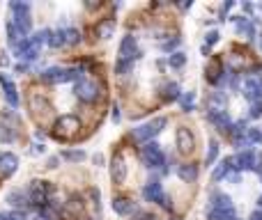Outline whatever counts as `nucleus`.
<instances>
[{
  "mask_svg": "<svg viewBox=\"0 0 262 220\" xmlns=\"http://www.w3.org/2000/svg\"><path fill=\"white\" fill-rule=\"evenodd\" d=\"M140 158H143L145 167H149V170H159V167H161V172H163V165L168 163L166 154L161 152V144L154 142V140L143 144V149H140Z\"/></svg>",
  "mask_w": 262,
  "mask_h": 220,
  "instance_id": "7ed1b4c3",
  "label": "nucleus"
},
{
  "mask_svg": "<svg viewBox=\"0 0 262 220\" xmlns=\"http://www.w3.org/2000/svg\"><path fill=\"white\" fill-rule=\"evenodd\" d=\"M249 117H253V119H260V117H262V101H253V104H251Z\"/></svg>",
  "mask_w": 262,
  "mask_h": 220,
  "instance_id": "ea45409f",
  "label": "nucleus"
},
{
  "mask_svg": "<svg viewBox=\"0 0 262 220\" xmlns=\"http://www.w3.org/2000/svg\"><path fill=\"white\" fill-rule=\"evenodd\" d=\"M113 211L118 213V216H131L134 211H138V204L134 202V200L129 198H113Z\"/></svg>",
  "mask_w": 262,
  "mask_h": 220,
  "instance_id": "4468645a",
  "label": "nucleus"
},
{
  "mask_svg": "<svg viewBox=\"0 0 262 220\" xmlns=\"http://www.w3.org/2000/svg\"><path fill=\"white\" fill-rule=\"evenodd\" d=\"M30 108L35 112H49L51 104H49V99H44V96L39 94V92H35V94H30Z\"/></svg>",
  "mask_w": 262,
  "mask_h": 220,
  "instance_id": "412c9836",
  "label": "nucleus"
},
{
  "mask_svg": "<svg viewBox=\"0 0 262 220\" xmlns=\"http://www.w3.org/2000/svg\"><path fill=\"white\" fill-rule=\"evenodd\" d=\"M260 46H262V39H260Z\"/></svg>",
  "mask_w": 262,
  "mask_h": 220,
  "instance_id": "052dcab7",
  "label": "nucleus"
},
{
  "mask_svg": "<svg viewBox=\"0 0 262 220\" xmlns=\"http://www.w3.org/2000/svg\"><path fill=\"white\" fill-rule=\"evenodd\" d=\"M134 71V60H120L115 62V74H120V76H127V74Z\"/></svg>",
  "mask_w": 262,
  "mask_h": 220,
  "instance_id": "7c9ffc66",
  "label": "nucleus"
},
{
  "mask_svg": "<svg viewBox=\"0 0 262 220\" xmlns=\"http://www.w3.org/2000/svg\"><path fill=\"white\" fill-rule=\"evenodd\" d=\"M232 172V156L230 158H223L212 172V179L214 181H221V179H228V175Z\"/></svg>",
  "mask_w": 262,
  "mask_h": 220,
  "instance_id": "a211bd4d",
  "label": "nucleus"
},
{
  "mask_svg": "<svg viewBox=\"0 0 262 220\" xmlns=\"http://www.w3.org/2000/svg\"><path fill=\"white\" fill-rule=\"evenodd\" d=\"M9 64V58H7V53H0V67H7Z\"/></svg>",
  "mask_w": 262,
  "mask_h": 220,
  "instance_id": "a18cd8bd",
  "label": "nucleus"
},
{
  "mask_svg": "<svg viewBox=\"0 0 262 220\" xmlns=\"http://www.w3.org/2000/svg\"><path fill=\"white\" fill-rule=\"evenodd\" d=\"M180 44H182L180 37H175V39H168V41H161V51H163V53H170L172 55V51H175Z\"/></svg>",
  "mask_w": 262,
  "mask_h": 220,
  "instance_id": "e433bc0d",
  "label": "nucleus"
},
{
  "mask_svg": "<svg viewBox=\"0 0 262 220\" xmlns=\"http://www.w3.org/2000/svg\"><path fill=\"white\" fill-rule=\"evenodd\" d=\"M255 94H258V101H262V76H260V81H258V92H255Z\"/></svg>",
  "mask_w": 262,
  "mask_h": 220,
  "instance_id": "09e8293b",
  "label": "nucleus"
},
{
  "mask_svg": "<svg viewBox=\"0 0 262 220\" xmlns=\"http://www.w3.org/2000/svg\"><path fill=\"white\" fill-rule=\"evenodd\" d=\"M9 9L14 12L12 23L21 37H28L32 30V18H30V5L28 3H9Z\"/></svg>",
  "mask_w": 262,
  "mask_h": 220,
  "instance_id": "f03ea898",
  "label": "nucleus"
},
{
  "mask_svg": "<svg viewBox=\"0 0 262 220\" xmlns=\"http://www.w3.org/2000/svg\"><path fill=\"white\" fill-rule=\"evenodd\" d=\"M49 46H51V48H62V46H67V39H64V28H58V30H51Z\"/></svg>",
  "mask_w": 262,
  "mask_h": 220,
  "instance_id": "5701e85b",
  "label": "nucleus"
},
{
  "mask_svg": "<svg viewBox=\"0 0 262 220\" xmlns=\"http://www.w3.org/2000/svg\"><path fill=\"white\" fill-rule=\"evenodd\" d=\"M3 94H5V101H7L12 108H18V92H16V85L12 81L3 83Z\"/></svg>",
  "mask_w": 262,
  "mask_h": 220,
  "instance_id": "6ab92c4d",
  "label": "nucleus"
},
{
  "mask_svg": "<svg viewBox=\"0 0 262 220\" xmlns=\"http://www.w3.org/2000/svg\"><path fill=\"white\" fill-rule=\"evenodd\" d=\"M97 35L101 39H111L115 35V18H104L101 23H97Z\"/></svg>",
  "mask_w": 262,
  "mask_h": 220,
  "instance_id": "aec40b11",
  "label": "nucleus"
},
{
  "mask_svg": "<svg viewBox=\"0 0 262 220\" xmlns=\"http://www.w3.org/2000/svg\"><path fill=\"white\" fill-rule=\"evenodd\" d=\"M223 71H226V69H219L216 64H209V67L205 69V78H207V81L212 83V85H219V83H221Z\"/></svg>",
  "mask_w": 262,
  "mask_h": 220,
  "instance_id": "393cba45",
  "label": "nucleus"
},
{
  "mask_svg": "<svg viewBox=\"0 0 262 220\" xmlns=\"http://www.w3.org/2000/svg\"><path fill=\"white\" fill-rule=\"evenodd\" d=\"M39 78L44 83H67V69H60V67H49L46 71L39 74Z\"/></svg>",
  "mask_w": 262,
  "mask_h": 220,
  "instance_id": "2eb2a0df",
  "label": "nucleus"
},
{
  "mask_svg": "<svg viewBox=\"0 0 262 220\" xmlns=\"http://www.w3.org/2000/svg\"><path fill=\"white\" fill-rule=\"evenodd\" d=\"M74 94H76V99L83 101V104H95V101L99 99V87H97V83L88 81V78H81V81L74 83Z\"/></svg>",
  "mask_w": 262,
  "mask_h": 220,
  "instance_id": "39448f33",
  "label": "nucleus"
},
{
  "mask_svg": "<svg viewBox=\"0 0 262 220\" xmlns=\"http://www.w3.org/2000/svg\"><path fill=\"white\" fill-rule=\"evenodd\" d=\"M166 124H168L166 117H154L152 121H145V124L136 126V129L131 131V135H134L136 142H143V144L145 142H152V140L157 138L163 129H166Z\"/></svg>",
  "mask_w": 262,
  "mask_h": 220,
  "instance_id": "f257e3e1",
  "label": "nucleus"
},
{
  "mask_svg": "<svg viewBox=\"0 0 262 220\" xmlns=\"http://www.w3.org/2000/svg\"><path fill=\"white\" fill-rule=\"evenodd\" d=\"M180 104H182V110L184 112L195 110V92H184V94L180 96Z\"/></svg>",
  "mask_w": 262,
  "mask_h": 220,
  "instance_id": "c85d7f7f",
  "label": "nucleus"
},
{
  "mask_svg": "<svg viewBox=\"0 0 262 220\" xmlns=\"http://www.w3.org/2000/svg\"><path fill=\"white\" fill-rule=\"evenodd\" d=\"M44 152H46V147H44V144L37 142V144H35V154H44Z\"/></svg>",
  "mask_w": 262,
  "mask_h": 220,
  "instance_id": "8fccbe9b",
  "label": "nucleus"
},
{
  "mask_svg": "<svg viewBox=\"0 0 262 220\" xmlns=\"http://www.w3.org/2000/svg\"><path fill=\"white\" fill-rule=\"evenodd\" d=\"M7 39H9V44L12 46H16L18 41H21V35L16 32V28H14L12 21H7Z\"/></svg>",
  "mask_w": 262,
  "mask_h": 220,
  "instance_id": "f704fd0d",
  "label": "nucleus"
},
{
  "mask_svg": "<svg viewBox=\"0 0 262 220\" xmlns=\"http://www.w3.org/2000/svg\"><path fill=\"white\" fill-rule=\"evenodd\" d=\"M219 158V142L216 140H209V149H207V156H205V165H214Z\"/></svg>",
  "mask_w": 262,
  "mask_h": 220,
  "instance_id": "c756f323",
  "label": "nucleus"
},
{
  "mask_svg": "<svg viewBox=\"0 0 262 220\" xmlns=\"http://www.w3.org/2000/svg\"><path fill=\"white\" fill-rule=\"evenodd\" d=\"M60 156L64 158V161H72V163H78V161H83L85 158V152L83 149H78V152H69V149H64Z\"/></svg>",
  "mask_w": 262,
  "mask_h": 220,
  "instance_id": "473e14b6",
  "label": "nucleus"
},
{
  "mask_svg": "<svg viewBox=\"0 0 262 220\" xmlns=\"http://www.w3.org/2000/svg\"><path fill=\"white\" fill-rule=\"evenodd\" d=\"M127 163H124V158L120 156V154H115L113 161H111V179L115 181V184H124L127 181Z\"/></svg>",
  "mask_w": 262,
  "mask_h": 220,
  "instance_id": "ddd939ff",
  "label": "nucleus"
},
{
  "mask_svg": "<svg viewBox=\"0 0 262 220\" xmlns=\"http://www.w3.org/2000/svg\"><path fill=\"white\" fill-rule=\"evenodd\" d=\"M136 58H140L138 41H136L134 35H127L120 41V60H136Z\"/></svg>",
  "mask_w": 262,
  "mask_h": 220,
  "instance_id": "f8f14e48",
  "label": "nucleus"
},
{
  "mask_svg": "<svg viewBox=\"0 0 262 220\" xmlns=\"http://www.w3.org/2000/svg\"><path fill=\"white\" fill-rule=\"evenodd\" d=\"M175 142H177L180 154H191L195 149V138H193V133H191L186 126H180V129L175 131Z\"/></svg>",
  "mask_w": 262,
  "mask_h": 220,
  "instance_id": "0eeeda50",
  "label": "nucleus"
},
{
  "mask_svg": "<svg viewBox=\"0 0 262 220\" xmlns=\"http://www.w3.org/2000/svg\"><path fill=\"white\" fill-rule=\"evenodd\" d=\"M131 220H154V216L149 211H140V209H138V211L131 213Z\"/></svg>",
  "mask_w": 262,
  "mask_h": 220,
  "instance_id": "a19ab883",
  "label": "nucleus"
},
{
  "mask_svg": "<svg viewBox=\"0 0 262 220\" xmlns=\"http://www.w3.org/2000/svg\"><path fill=\"white\" fill-rule=\"evenodd\" d=\"M14 140H16V131H14L9 124H0V142L12 144Z\"/></svg>",
  "mask_w": 262,
  "mask_h": 220,
  "instance_id": "bb28decb",
  "label": "nucleus"
},
{
  "mask_svg": "<svg viewBox=\"0 0 262 220\" xmlns=\"http://www.w3.org/2000/svg\"><path fill=\"white\" fill-rule=\"evenodd\" d=\"M258 175H260V181H262V170H260V172H258Z\"/></svg>",
  "mask_w": 262,
  "mask_h": 220,
  "instance_id": "13d9d810",
  "label": "nucleus"
},
{
  "mask_svg": "<svg viewBox=\"0 0 262 220\" xmlns=\"http://www.w3.org/2000/svg\"><path fill=\"white\" fill-rule=\"evenodd\" d=\"M198 165L195 163H184V165H177V177H180L182 181H186V184H193V181H198Z\"/></svg>",
  "mask_w": 262,
  "mask_h": 220,
  "instance_id": "dca6fc26",
  "label": "nucleus"
},
{
  "mask_svg": "<svg viewBox=\"0 0 262 220\" xmlns=\"http://www.w3.org/2000/svg\"><path fill=\"white\" fill-rule=\"evenodd\" d=\"M258 207L262 209V195H260V198H258Z\"/></svg>",
  "mask_w": 262,
  "mask_h": 220,
  "instance_id": "6e6d98bb",
  "label": "nucleus"
},
{
  "mask_svg": "<svg viewBox=\"0 0 262 220\" xmlns=\"http://www.w3.org/2000/svg\"><path fill=\"white\" fill-rule=\"evenodd\" d=\"M78 129H81V119L76 115H62L55 121V135L58 138H72V135H76Z\"/></svg>",
  "mask_w": 262,
  "mask_h": 220,
  "instance_id": "423d86ee",
  "label": "nucleus"
},
{
  "mask_svg": "<svg viewBox=\"0 0 262 220\" xmlns=\"http://www.w3.org/2000/svg\"><path fill=\"white\" fill-rule=\"evenodd\" d=\"M35 220H44V218H39V216H37V218H35Z\"/></svg>",
  "mask_w": 262,
  "mask_h": 220,
  "instance_id": "bf43d9fd",
  "label": "nucleus"
},
{
  "mask_svg": "<svg viewBox=\"0 0 262 220\" xmlns=\"http://www.w3.org/2000/svg\"><path fill=\"white\" fill-rule=\"evenodd\" d=\"M180 96H182V92H180V85L177 83H168L166 87H163V101H180Z\"/></svg>",
  "mask_w": 262,
  "mask_h": 220,
  "instance_id": "b1692460",
  "label": "nucleus"
},
{
  "mask_svg": "<svg viewBox=\"0 0 262 220\" xmlns=\"http://www.w3.org/2000/svg\"><path fill=\"white\" fill-rule=\"evenodd\" d=\"M246 140L249 142H253V144H262V131L260 129H246Z\"/></svg>",
  "mask_w": 262,
  "mask_h": 220,
  "instance_id": "c9c22d12",
  "label": "nucleus"
},
{
  "mask_svg": "<svg viewBox=\"0 0 262 220\" xmlns=\"http://www.w3.org/2000/svg\"><path fill=\"white\" fill-rule=\"evenodd\" d=\"M209 209H216V211H221L226 218H232V216H235V207H232V200L228 198L226 193L212 195V200H209Z\"/></svg>",
  "mask_w": 262,
  "mask_h": 220,
  "instance_id": "9d476101",
  "label": "nucleus"
},
{
  "mask_svg": "<svg viewBox=\"0 0 262 220\" xmlns=\"http://www.w3.org/2000/svg\"><path fill=\"white\" fill-rule=\"evenodd\" d=\"M16 170H18V156H16V154L0 152V175H3L5 179H9V177H12Z\"/></svg>",
  "mask_w": 262,
  "mask_h": 220,
  "instance_id": "9b49d317",
  "label": "nucleus"
},
{
  "mask_svg": "<svg viewBox=\"0 0 262 220\" xmlns=\"http://www.w3.org/2000/svg\"><path fill=\"white\" fill-rule=\"evenodd\" d=\"M232 144H235L237 149L246 147V144H249V140H246V133H232ZM246 149H249V147H246Z\"/></svg>",
  "mask_w": 262,
  "mask_h": 220,
  "instance_id": "4c0bfd02",
  "label": "nucleus"
},
{
  "mask_svg": "<svg viewBox=\"0 0 262 220\" xmlns=\"http://www.w3.org/2000/svg\"><path fill=\"white\" fill-rule=\"evenodd\" d=\"M244 9L251 14V12H253V5H251V3H244Z\"/></svg>",
  "mask_w": 262,
  "mask_h": 220,
  "instance_id": "864d4df0",
  "label": "nucleus"
},
{
  "mask_svg": "<svg viewBox=\"0 0 262 220\" xmlns=\"http://www.w3.org/2000/svg\"><path fill=\"white\" fill-rule=\"evenodd\" d=\"M0 220H9V213H0Z\"/></svg>",
  "mask_w": 262,
  "mask_h": 220,
  "instance_id": "5fc2aeb1",
  "label": "nucleus"
},
{
  "mask_svg": "<svg viewBox=\"0 0 262 220\" xmlns=\"http://www.w3.org/2000/svg\"><path fill=\"white\" fill-rule=\"evenodd\" d=\"M28 67H30V64H26V62L16 64V74H23V71H28Z\"/></svg>",
  "mask_w": 262,
  "mask_h": 220,
  "instance_id": "de8ad7c7",
  "label": "nucleus"
},
{
  "mask_svg": "<svg viewBox=\"0 0 262 220\" xmlns=\"http://www.w3.org/2000/svg\"><path fill=\"white\" fill-rule=\"evenodd\" d=\"M207 121H212L221 133H230V126H232V119L228 115V110H216V108H209L207 110Z\"/></svg>",
  "mask_w": 262,
  "mask_h": 220,
  "instance_id": "6e6552de",
  "label": "nucleus"
},
{
  "mask_svg": "<svg viewBox=\"0 0 262 220\" xmlns=\"http://www.w3.org/2000/svg\"><path fill=\"white\" fill-rule=\"evenodd\" d=\"M226 67H228V71L239 74L242 69H244V58H242V55H230V58L226 60Z\"/></svg>",
  "mask_w": 262,
  "mask_h": 220,
  "instance_id": "cd10ccee",
  "label": "nucleus"
},
{
  "mask_svg": "<svg viewBox=\"0 0 262 220\" xmlns=\"http://www.w3.org/2000/svg\"><path fill=\"white\" fill-rule=\"evenodd\" d=\"M228 220H239V218H237V216H232V218H228Z\"/></svg>",
  "mask_w": 262,
  "mask_h": 220,
  "instance_id": "4d7b16f0",
  "label": "nucleus"
},
{
  "mask_svg": "<svg viewBox=\"0 0 262 220\" xmlns=\"http://www.w3.org/2000/svg\"><path fill=\"white\" fill-rule=\"evenodd\" d=\"M219 39H221L219 30H209V32H207V37H205V46H209V48H212L214 44H219Z\"/></svg>",
  "mask_w": 262,
  "mask_h": 220,
  "instance_id": "58836bf2",
  "label": "nucleus"
},
{
  "mask_svg": "<svg viewBox=\"0 0 262 220\" xmlns=\"http://www.w3.org/2000/svg\"><path fill=\"white\" fill-rule=\"evenodd\" d=\"M230 21L235 23L237 35H249L251 39L255 37V28H253V21H251V18H246V16H232Z\"/></svg>",
  "mask_w": 262,
  "mask_h": 220,
  "instance_id": "f3484780",
  "label": "nucleus"
},
{
  "mask_svg": "<svg viewBox=\"0 0 262 220\" xmlns=\"http://www.w3.org/2000/svg\"><path fill=\"white\" fill-rule=\"evenodd\" d=\"M64 39H67L69 46H74V44H78V41H81V35H78L76 28H64Z\"/></svg>",
  "mask_w": 262,
  "mask_h": 220,
  "instance_id": "72a5a7b5",
  "label": "nucleus"
},
{
  "mask_svg": "<svg viewBox=\"0 0 262 220\" xmlns=\"http://www.w3.org/2000/svg\"><path fill=\"white\" fill-rule=\"evenodd\" d=\"M120 119H122V115H120V106L115 104V106H113V121H115V124H118Z\"/></svg>",
  "mask_w": 262,
  "mask_h": 220,
  "instance_id": "c03bdc74",
  "label": "nucleus"
},
{
  "mask_svg": "<svg viewBox=\"0 0 262 220\" xmlns=\"http://www.w3.org/2000/svg\"><path fill=\"white\" fill-rule=\"evenodd\" d=\"M232 7H235V3H232V0H228V3H223V5H221V21H226L228 12H230Z\"/></svg>",
  "mask_w": 262,
  "mask_h": 220,
  "instance_id": "79ce46f5",
  "label": "nucleus"
},
{
  "mask_svg": "<svg viewBox=\"0 0 262 220\" xmlns=\"http://www.w3.org/2000/svg\"><path fill=\"white\" fill-rule=\"evenodd\" d=\"M49 37H51V30H37L35 35L30 37V44H32V48H37V51H39V46H41V44H49Z\"/></svg>",
  "mask_w": 262,
  "mask_h": 220,
  "instance_id": "a878e982",
  "label": "nucleus"
},
{
  "mask_svg": "<svg viewBox=\"0 0 262 220\" xmlns=\"http://www.w3.org/2000/svg\"><path fill=\"white\" fill-rule=\"evenodd\" d=\"M7 202L12 204L14 209H18V207L30 204V200H28V195L23 193V190H9V193H7Z\"/></svg>",
  "mask_w": 262,
  "mask_h": 220,
  "instance_id": "4be33fe9",
  "label": "nucleus"
},
{
  "mask_svg": "<svg viewBox=\"0 0 262 220\" xmlns=\"http://www.w3.org/2000/svg\"><path fill=\"white\" fill-rule=\"evenodd\" d=\"M249 220H262V209H258V211H253V213H251Z\"/></svg>",
  "mask_w": 262,
  "mask_h": 220,
  "instance_id": "49530a36",
  "label": "nucleus"
},
{
  "mask_svg": "<svg viewBox=\"0 0 262 220\" xmlns=\"http://www.w3.org/2000/svg\"><path fill=\"white\" fill-rule=\"evenodd\" d=\"M207 220H228V218L223 216L221 211H216V209H209V213H207Z\"/></svg>",
  "mask_w": 262,
  "mask_h": 220,
  "instance_id": "37998d69",
  "label": "nucleus"
},
{
  "mask_svg": "<svg viewBox=\"0 0 262 220\" xmlns=\"http://www.w3.org/2000/svg\"><path fill=\"white\" fill-rule=\"evenodd\" d=\"M184 62H186V55L180 53V51H175L172 55H168V64H170L172 69H182L184 67Z\"/></svg>",
  "mask_w": 262,
  "mask_h": 220,
  "instance_id": "2f4dec72",
  "label": "nucleus"
},
{
  "mask_svg": "<svg viewBox=\"0 0 262 220\" xmlns=\"http://www.w3.org/2000/svg\"><path fill=\"white\" fill-rule=\"evenodd\" d=\"M53 190H55V188L49 184V181L35 179V181H30V186H28L26 195H28V200H30V204H35V207H44V204L51 200Z\"/></svg>",
  "mask_w": 262,
  "mask_h": 220,
  "instance_id": "20e7f679",
  "label": "nucleus"
},
{
  "mask_svg": "<svg viewBox=\"0 0 262 220\" xmlns=\"http://www.w3.org/2000/svg\"><path fill=\"white\" fill-rule=\"evenodd\" d=\"M143 198H145V202H157V204H161L163 198H166L161 181H159V179H149L147 184L143 186Z\"/></svg>",
  "mask_w": 262,
  "mask_h": 220,
  "instance_id": "1a4fd4ad",
  "label": "nucleus"
},
{
  "mask_svg": "<svg viewBox=\"0 0 262 220\" xmlns=\"http://www.w3.org/2000/svg\"><path fill=\"white\" fill-rule=\"evenodd\" d=\"M230 181H232V184H239V175H237V172H235V175L230 177Z\"/></svg>",
  "mask_w": 262,
  "mask_h": 220,
  "instance_id": "603ef678",
  "label": "nucleus"
},
{
  "mask_svg": "<svg viewBox=\"0 0 262 220\" xmlns=\"http://www.w3.org/2000/svg\"><path fill=\"white\" fill-rule=\"evenodd\" d=\"M58 161H60V158H58V156L49 158V167H58Z\"/></svg>",
  "mask_w": 262,
  "mask_h": 220,
  "instance_id": "3c124183",
  "label": "nucleus"
}]
</instances>
